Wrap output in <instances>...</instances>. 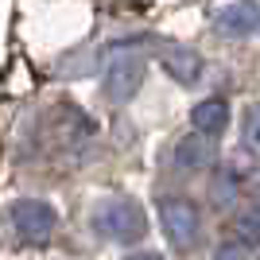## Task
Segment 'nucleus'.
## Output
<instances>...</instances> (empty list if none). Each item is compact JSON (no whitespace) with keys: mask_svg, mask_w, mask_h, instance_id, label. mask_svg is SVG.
<instances>
[{"mask_svg":"<svg viewBox=\"0 0 260 260\" xmlns=\"http://www.w3.org/2000/svg\"><path fill=\"white\" fill-rule=\"evenodd\" d=\"M8 221H12L16 241H20V245H31V249L47 245V241L54 237V229H58V214H54V206L43 202V198H16L8 206Z\"/></svg>","mask_w":260,"mask_h":260,"instance_id":"f03ea898","label":"nucleus"},{"mask_svg":"<svg viewBox=\"0 0 260 260\" xmlns=\"http://www.w3.org/2000/svg\"><path fill=\"white\" fill-rule=\"evenodd\" d=\"M124 260H163L159 252H132V256H124Z\"/></svg>","mask_w":260,"mask_h":260,"instance_id":"f8f14e48","label":"nucleus"},{"mask_svg":"<svg viewBox=\"0 0 260 260\" xmlns=\"http://www.w3.org/2000/svg\"><path fill=\"white\" fill-rule=\"evenodd\" d=\"M89 225H93V233L105 237V241L132 245V241H140L144 233H148V214H144V206L136 202V198L117 194V198H105V202L93 206Z\"/></svg>","mask_w":260,"mask_h":260,"instance_id":"f257e3e1","label":"nucleus"},{"mask_svg":"<svg viewBox=\"0 0 260 260\" xmlns=\"http://www.w3.org/2000/svg\"><path fill=\"white\" fill-rule=\"evenodd\" d=\"M190 124H194L202 136H217V132H225V124H229V105L221 98L198 101V105L190 109Z\"/></svg>","mask_w":260,"mask_h":260,"instance_id":"0eeeda50","label":"nucleus"},{"mask_svg":"<svg viewBox=\"0 0 260 260\" xmlns=\"http://www.w3.org/2000/svg\"><path fill=\"white\" fill-rule=\"evenodd\" d=\"M214 159V144L210 136H186L179 148H175V167L179 171H202Z\"/></svg>","mask_w":260,"mask_h":260,"instance_id":"6e6552de","label":"nucleus"},{"mask_svg":"<svg viewBox=\"0 0 260 260\" xmlns=\"http://www.w3.org/2000/svg\"><path fill=\"white\" fill-rule=\"evenodd\" d=\"M237 229H241V237H245V241H260V190L252 194V202H249V206L241 210Z\"/></svg>","mask_w":260,"mask_h":260,"instance_id":"1a4fd4ad","label":"nucleus"},{"mask_svg":"<svg viewBox=\"0 0 260 260\" xmlns=\"http://www.w3.org/2000/svg\"><path fill=\"white\" fill-rule=\"evenodd\" d=\"M159 225H163V237L171 241L175 249H190L198 241L202 217H198V206L186 202V198H163L159 202Z\"/></svg>","mask_w":260,"mask_h":260,"instance_id":"20e7f679","label":"nucleus"},{"mask_svg":"<svg viewBox=\"0 0 260 260\" xmlns=\"http://www.w3.org/2000/svg\"><path fill=\"white\" fill-rule=\"evenodd\" d=\"M144 86V58L132 51H120L105 62V98L113 105H124L140 93Z\"/></svg>","mask_w":260,"mask_h":260,"instance_id":"7ed1b4c3","label":"nucleus"},{"mask_svg":"<svg viewBox=\"0 0 260 260\" xmlns=\"http://www.w3.org/2000/svg\"><path fill=\"white\" fill-rule=\"evenodd\" d=\"M214 260H249V249H245L241 241H225V245L214 252Z\"/></svg>","mask_w":260,"mask_h":260,"instance_id":"9b49d317","label":"nucleus"},{"mask_svg":"<svg viewBox=\"0 0 260 260\" xmlns=\"http://www.w3.org/2000/svg\"><path fill=\"white\" fill-rule=\"evenodd\" d=\"M245 144L252 152H260V101L249 105V113H245Z\"/></svg>","mask_w":260,"mask_h":260,"instance_id":"9d476101","label":"nucleus"},{"mask_svg":"<svg viewBox=\"0 0 260 260\" xmlns=\"http://www.w3.org/2000/svg\"><path fill=\"white\" fill-rule=\"evenodd\" d=\"M159 58H163V70H167L179 86H194L198 78H202V54L190 51V47H183V43L167 47Z\"/></svg>","mask_w":260,"mask_h":260,"instance_id":"423d86ee","label":"nucleus"},{"mask_svg":"<svg viewBox=\"0 0 260 260\" xmlns=\"http://www.w3.org/2000/svg\"><path fill=\"white\" fill-rule=\"evenodd\" d=\"M256 23H260V12L249 0H225L214 8V27L221 35H249Z\"/></svg>","mask_w":260,"mask_h":260,"instance_id":"39448f33","label":"nucleus"}]
</instances>
